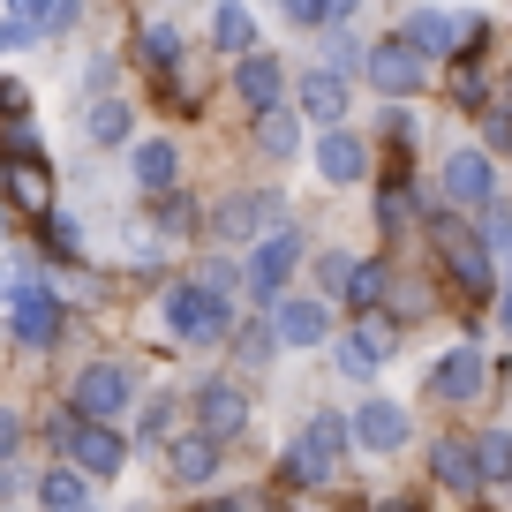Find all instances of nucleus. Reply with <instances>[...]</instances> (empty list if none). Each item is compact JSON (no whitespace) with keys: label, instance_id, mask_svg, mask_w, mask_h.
I'll return each mask as SVG.
<instances>
[{"label":"nucleus","instance_id":"nucleus-21","mask_svg":"<svg viewBox=\"0 0 512 512\" xmlns=\"http://www.w3.org/2000/svg\"><path fill=\"white\" fill-rule=\"evenodd\" d=\"M256 144L272 151V159H294V151H302V113H294L287 98L256 106Z\"/></svg>","mask_w":512,"mask_h":512},{"label":"nucleus","instance_id":"nucleus-35","mask_svg":"<svg viewBox=\"0 0 512 512\" xmlns=\"http://www.w3.org/2000/svg\"><path fill=\"white\" fill-rule=\"evenodd\" d=\"M309 445H317V452H332V460H347V445H354V430H347V422H339V415H317V422H309Z\"/></svg>","mask_w":512,"mask_h":512},{"label":"nucleus","instance_id":"nucleus-34","mask_svg":"<svg viewBox=\"0 0 512 512\" xmlns=\"http://www.w3.org/2000/svg\"><path fill=\"white\" fill-rule=\"evenodd\" d=\"M377 219L392 226V234H400V226L415 219V189H407V174H400V181H384V189H377Z\"/></svg>","mask_w":512,"mask_h":512},{"label":"nucleus","instance_id":"nucleus-28","mask_svg":"<svg viewBox=\"0 0 512 512\" xmlns=\"http://www.w3.org/2000/svg\"><path fill=\"white\" fill-rule=\"evenodd\" d=\"M211 46L219 53H249L256 46V23H249L241 0H219V8H211Z\"/></svg>","mask_w":512,"mask_h":512},{"label":"nucleus","instance_id":"nucleus-44","mask_svg":"<svg viewBox=\"0 0 512 512\" xmlns=\"http://www.w3.org/2000/svg\"><path fill=\"white\" fill-rule=\"evenodd\" d=\"M8 113H23V83L0 76V121H8Z\"/></svg>","mask_w":512,"mask_h":512},{"label":"nucleus","instance_id":"nucleus-13","mask_svg":"<svg viewBox=\"0 0 512 512\" xmlns=\"http://www.w3.org/2000/svg\"><path fill=\"white\" fill-rule=\"evenodd\" d=\"M0 189H8V204H16L23 219H46V211H53V166H46V151H16V166H0Z\"/></svg>","mask_w":512,"mask_h":512},{"label":"nucleus","instance_id":"nucleus-41","mask_svg":"<svg viewBox=\"0 0 512 512\" xmlns=\"http://www.w3.org/2000/svg\"><path fill=\"white\" fill-rule=\"evenodd\" d=\"M279 8H287L302 31H317V23H324V0H279Z\"/></svg>","mask_w":512,"mask_h":512},{"label":"nucleus","instance_id":"nucleus-33","mask_svg":"<svg viewBox=\"0 0 512 512\" xmlns=\"http://www.w3.org/2000/svg\"><path fill=\"white\" fill-rule=\"evenodd\" d=\"M136 430H144V445H166V437L181 430V400H174V392H159V400H144V422H136Z\"/></svg>","mask_w":512,"mask_h":512},{"label":"nucleus","instance_id":"nucleus-40","mask_svg":"<svg viewBox=\"0 0 512 512\" xmlns=\"http://www.w3.org/2000/svg\"><path fill=\"white\" fill-rule=\"evenodd\" d=\"M16 445H23V415H16V407H0V460H16Z\"/></svg>","mask_w":512,"mask_h":512},{"label":"nucleus","instance_id":"nucleus-3","mask_svg":"<svg viewBox=\"0 0 512 512\" xmlns=\"http://www.w3.org/2000/svg\"><path fill=\"white\" fill-rule=\"evenodd\" d=\"M437 256H445V272L460 279V294H497V264H490V241L460 219H437Z\"/></svg>","mask_w":512,"mask_h":512},{"label":"nucleus","instance_id":"nucleus-25","mask_svg":"<svg viewBox=\"0 0 512 512\" xmlns=\"http://www.w3.org/2000/svg\"><path fill=\"white\" fill-rule=\"evenodd\" d=\"M400 38L415 53H430V61H437V53H460V46H452V16H445V8H415V16L400 23Z\"/></svg>","mask_w":512,"mask_h":512},{"label":"nucleus","instance_id":"nucleus-32","mask_svg":"<svg viewBox=\"0 0 512 512\" xmlns=\"http://www.w3.org/2000/svg\"><path fill=\"white\" fill-rule=\"evenodd\" d=\"M362 38L347 31V23H324V68H339V76H354V68H362Z\"/></svg>","mask_w":512,"mask_h":512},{"label":"nucleus","instance_id":"nucleus-37","mask_svg":"<svg viewBox=\"0 0 512 512\" xmlns=\"http://www.w3.org/2000/svg\"><path fill=\"white\" fill-rule=\"evenodd\" d=\"M196 219H204V211H196L189 196H174V189L159 196V226H166V234H174V241H181V234H196Z\"/></svg>","mask_w":512,"mask_h":512},{"label":"nucleus","instance_id":"nucleus-19","mask_svg":"<svg viewBox=\"0 0 512 512\" xmlns=\"http://www.w3.org/2000/svg\"><path fill=\"white\" fill-rule=\"evenodd\" d=\"M294 113H309V121H347V76L339 68H309L302 83H294Z\"/></svg>","mask_w":512,"mask_h":512},{"label":"nucleus","instance_id":"nucleus-38","mask_svg":"<svg viewBox=\"0 0 512 512\" xmlns=\"http://www.w3.org/2000/svg\"><path fill=\"white\" fill-rule=\"evenodd\" d=\"M482 91H490V83H482V68L460 53V68H452V106H482Z\"/></svg>","mask_w":512,"mask_h":512},{"label":"nucleus","instance_id":"nucleus-31","mask_svg":"<svg viewBox=\"0 0 512 512\" xmlns=\"http://www.w3.org/2000/svg\"><path fill=\"white\" fill-rule=\"evenodd\" d=\"M136 46H144V68H151V76H166V68L181 61V31H174V23H144V38H136Z\"/></svg>","mask_w":512,"mask_h":512},{"label":"nucleus","instance_id":"nucleus-7","mask_svg":"<svg viewBox=\"0 0 512 512\" xmlns=\"http://www.w3.org/2000/svg\"><path fill=\"white\" fill-rule=\"evenodd\" d=\"M61 452H68L91 482H106V475H121V467H128V437L113 430V422H98V415H76V430L61 437Z\"/></svg>","mask_w":512,"mask_h":512},{"label":"nucleus","instance_id":"nucleus-12","mask_svg":"<svg viewBox=\"0 0 512 512\" xmlns=\"http://www.w3.org/2000/svg\"><path fill=\"white\" fill-rule=\"evenodd\" d=\"M347 430H354V445H362V452L392 460V452H400L407 437H415V422H407V407H400V400H362Z\"/></svg>","mask_w":512,"mask_h":512},{"label":"nucleus","instance_id":"nucleus-47","mask_svg":"<svg viewBox=\"0 0 512 512\" xmlns=\"http://www.w3.org/2000/svg\"><path fill=\"white\" fill-rule=\"evenodd\" d=\"M8 226H16V204H8V189H0V234H8Z\"/></svg>","mask_w":512,"mask_h":512},{"label":"nucleus","instance_id":"nucleus-10","mask_svg":"<svg viewBox=\"0 0 512 512\" xmlns=\"http://www.w3.org/2000/svg\"><path fill=\"white\" fill-rule=\"evenodd\" d=\"M264 317H272L279 347H324L332 339V309L317 294H279V302H264Z\"/></svg>","mask_w":512,"mask_h":512},{"label":"nucleus","instance_id":"nucleus-45","mask_svg":"<svg viewBox=\"0 0 512 512\" xmlns=\"http://www.w3.org/2000/svg\"><path fill=\"white\" fill-rule=\"evenodd\" d=\"M354 8H362V0H324V23H347Z\"/></svg>","mask_w":512,"mask_h":512},{"label":"nucleus","instance_id":"nucleus-18","mask_svg":"<svg viewBox=\"0 0 512 512\" xmlns=\"http://www.w3.org/2000/svg\"><path fill=\"white\" fill-rule=\"evenodd\" d=\"M445 196H452V211L490 204V196H497V166L482 159V151H452V159H445Z\"/></svg>","mask_w":512,"mask_h":512},{"label":"nucleus","instance_id":"nucleus-24","mask_svg":"<svg viewBox=\"0 0 512 512\" xmlns=\"http://www.w3.org/2000/svg\"><path fill=\"white\" fill-rule=\"evenodd\" d=\"M332 475H339V460H332V452H317L309 437H302V445H287V460H279V482H294V490H324Z\"/></svg>","mask_w":512,"mask_h":512},{"label":"nucleus","instance_id":"nucleus-27","mask_svg":"<svg viewBox=\"0 0 512 512\" xmlns=\"http://www.w3.org/2000/svg\"><path fill=\"white\" fill-rule=\"evenodd\" d=\"M8 16H16L31 38H53V31L76 23V0H8Z\"/></svg>","mask_w":512,"mask_h":512},{"label":"nucleus","instance_id":"nucleus-15","mask_svg":"<svg viewBox=\"0 0 512 512\" xmlns=\"http://www.w3.org/2000/svg\"><path fill=\"white\" fill-rule=\"evenodd\" d=\"M317 174L332 181V189H354V181H369V144L354 136V128H324L317 136Z\"/></svg>","mask_w":512,"mask_h":512},{"label":"nucleus","instance_id":"nucleus-29","mask_svg":"<svg viewBox=\"0 0 512 512\" xmlns=\"http://www.w3.org/2000/svg\"><path fill=\"white\" fill-rule=\"evenodd\" d=\"M475 467H482V490H505L512 482V430H490V437H475Z\"/></svg>","mask_w":512,"mask_h":512},{"label":"nucleus","instance_id":"nucleus-5","mask_svg":"<svg viewBox=\"0 0 512 512\" xmlns=\"http://www.w3.org/2000/svg\"><path fill=\"white\" fill-rule=\"evenodd\" d=\"M362 76L377 83L384 98H415L422 83H430V53H415L400 31H392L384 46H369V53H362Z\"/></svg>","mask_w":512,"mask_h":512},{"label":"nucleus","instance_id":"nucleus-2","mask_svg":"<svg viewBox=\"0 0 512 512\" xmlns=\"http://www.w3.org/2000/svg\"><path fill=\"white\" fill-rule=\"evenodd\" d=\"M294 264H302V226H264L256 234V249H249V272H241V287L256 294V302H279V287L294 279Z\"/></svg>","mask_w":512,"mask_h":512},{"label":"nucleus","instance_id":"nucleus-14","mask_svg":"<svg viewBox=\"0 0 512 512\" xmlns=\"http://www.w3.org/2000/svg\"><path fill=\"white\" fill-rule=\"evenodd\" d=\"M482 384H490V362H482V347H452L445 362L430 369V392L445 407H467V400H482Z\"/></svg>","mask_w":512,"mask_h":512},{"label":"nucleus","instance_id":"nucleus-16","mask_svg":"<svg viewBox=\"0 0 512 512\" xmlns=\"http://www.w3.org/2000/svg\"><path fill=\"white\" fill-rule=\"evenodd\" d=\"M430 475L445 497H482V467H475V437H437L430 445Z\"/></svg>","mask_w":512,"mask_h":512},{"label":"nucleus","instance_id":"nucleus-36","mask_svg":"<svg viewBox=\"0 0 512 512\" xmlns=\"http://www.w3.org/2000/svg\"><path fill=\"white\" fill-rule=\"evenodd\" d=\"M272 347H279V339H272V317H256V324H241V332H234V354H241V362H272Z\"/></svg>","mask_w":512,"mask_h":512},{"label":"nucleus","instance_id":"nucleus-42","mask_svg":"<svg viewBox=\"0 0 512 512\" xmlns=\"http://www.w3.org/2000/svg\"><path fill=\"white\" fill-rule=\"evenodd\" d=\"M196 279H204V287H219V294H234V287H241L234 264H211V272H196Z\"/></svg>","mask_w":512,"mask_h":512},{"label":"nucleus","instance_id":"nucleus-20","mask_svg":"<svg viewBox=\"0 0 512 512\" xmlns=\"http://www.w3.org/2000/svg\"><path fill=\"white\" fill-rule=\"evenodd\" d=\"M128 174H136V189H144V196H166L181 181V151L166 144V136H144V144L128 151Z\"/></svg>","mask_w":512,"mask_h":512},{"label":"nucleus","instance_id":"nucleus-6","mask_svg":"<svg viewBox=\"0 0 512 512\" xmlns=\"http://www.w3.org/2000/svg\"><path fill=\"white\" fill-rule=\"evenodd\" d=\"M68 407H76V415H98V422H113L121 407H136V377H128V362H91V369H76Z\"/></svg>","mask_w":512,"mask_h":512},{"label":"nucleus","instance_id":"nucleus-11","mask_svg":"<svg viewBox=\"0 0 512 512\" xmlns=\"http://www.w3.org/2000/svg\"><path fill=\"white\" fill-rule=\"evenodd\" d=\"M196 430L204 437H241L249 430V392H241V384H226V377H204L196 384Z\"/></svg>","mask_w":512,"mask_h":512},{"label":"nucleus","instance_id":"nucleus-4","mask_svg":"<svg viewBox=\"0 0 512 512\" xmlns=\"http://www.w3.org/2000/svg\"><path fill=\"white\" fill-rule=\"evenodd\" d=\"M8 332H16V347H38V354H46L53 339H61V294H53L46 279L8 287Z\"/></svg>","mask_w":512,"mask_h":512},{"label":"nucleus","instance_id":"nucleus-9","mask_svg":"<svg viewBox=\"0 0 512 512\" xmlns=\"http://www.w3.org/2000/svg\"><path fill=\"white\" fill-rule=\"evenodd\" d=\"M279 219H287V204H279L272 189H234V196L211 204V234H219V241H256L264 226H279Z\"/></svg>","mask_w":512,"mask_h":512},{"label":"nucleus","instance_id":"nucleus-46","mask_svg":"<svg viewBox=\"0 0 512 512\" xmlns=\"http://www.w3.org/2000/svg\"><path fill=\"white\" fill-rule=\"evenodd\" d=\"M497 332H505V339H512V287H505V294H497Z\"/></svg>","mask_w":512,"mask_h":512},{"label":"nucleus","instance_id":"nucleus-23","mask_svg":"<svg viewBox=\"0 0 512 512\" xmlns=\"http://www.w3.org/2000/svg\"><path fill=\"white\" fill-rule=\"evenodd\" d=\"M38 505H53V512H83V505H91V475H83L76 460H68V467H46V475H38Z\"/></svg>","mask_w":512,"mask_h":512},{"label":"nucleus","instance_id":"nucleus-48","mask_svg":"<svg viewBox=\"0 0 512 512\" xmlns=\"http://www.w3.org/2000/svg\"><path fill=\"white\" fill-rule=\"evenodd\" d=\"M505 490H512V482H505Z\"/></svg>","mask_w":512,"mask_h":512},{"label":"nucleus","instance_id":"nucleus-26","mask_svg":"<svg viewBox=\"0 0 512 512\" xmlns=\"http://www.w3.org/2000/svg\"><path fill=\"white\" fill-rule=\"evenodd\" d=\"M384 294H392V264H377V256H354V272H347V287H339V302L377 309Z\"/></svg>","mask_w":512,"mask_h":512},{"label":"nucleus","instance_id":"nucleus-43","mask_svg":"<svg viewBox=\"0 0 512 512\" xmlns=\"http://www.w3.org/2000/svg\"><path fill=\"white\" fill-rule=\"evenodd\" d=\"M16 46H31V31H23V23L8 16V23H0V53H16Z\"/></svg>","mask_w":512,"mask_h":512},{"label":"nucleus","instance_id":"nucleus-39","mask_svg":"<svg viewBox=\"0 0 512 512\" xmlns=\"http://www.w3.org/2000/svg\"><path fill=\"white\" fill-rule=\"evenodd\" d=\"M347 272H354V256H347V249H324V256H317V287H324V294L347 287Z\"/></svg>","mask_w":512,"mask_h":512},{"label":"nucleus","instance_id":"nucleus-22","mask_svg":"<svg viewBox=\"0 0 512 512\" xmlns=\"http://www.w3.org/2000/svg\"><path fill=\"white\" fill-rule=\"evenodd\" d=\"M234 91L249 98V106H272V98H287V68H279L272 53H241V68H234Z\"/></svg>","mask_w":512,"mask_h":512},{"label":"nucleus","instance_id":"nucleus-8","mask_svg":"<svg viewBox=\"0 0 512 512\" xmlns=\"http://www.w3.org/2000/svg\"><path fill=\"white\" fill-rule=\"evenodd\" d=\"M392 354H400V324L384 317V302H377V309H362V324L339 339V369H347V377H377Z\"/></svg>","mask_w":512,"mask_h":512},{"label":"nucleus","instance_id":"nucleus-17","mask_svg":"<svg viewBox=\"0 0 512 512\" xmlns=\"http://www.w3.org/2000/svg\"><path fill=\"white\" fill-rule=\"evenodd\" d=\"M166 475L181 482V490H204L211 475H219V437H204V430H189V437H166Z\"/></svg>","mask_w":512,"mask_h":512},{"label":"nucleus","instance_id":"nucleus-30","mask_svg":"<svg viewBox=\"0 0 512 512\" xmlns=\"http://www.w3.org/2000/svg\"><path fill=\"white\" fill-rule=\"evenodd\" d=\"M83 136H91V144H128V106H121V98H91Z\"/></svg>","mask_w":512,"mask_h":512},{"label":"nucleus","instance_id":"nucleus-1","mask_svg":"<svg viewBox=\"0 0 512 512\" xmlns=\"http://www.w3.org/2000/svg\"><path fill=\"white\" fill-rule=\"evenodd\" d=\"M166 332H174L181 347H219V339L234 332V294L204 287V279L166 287Z\"/></svg>","mask_w":512,"mask_h":512}]
</instances>
